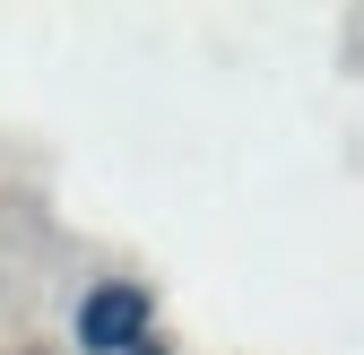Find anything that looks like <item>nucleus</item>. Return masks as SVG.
I'll use <instances>...</instances> for the list:
<instances>
[{"label":"nucleus","mask_w":364,"mask_h":355,"mask_svg":"<svg viewBox=\"0 0 364 355\" xmlns=\"http://www.w3.org/2000/svg\"><path fill=\"white\" fill-rule=\"evenodd\" d=\"M148 355H173V346H165V338H156V346H148Z\"/></svg>","instance_id":"obj_2"},{"label":"nucleus","mask_w":364,"mask_h":355,"mask_svg":"<svg viewBox=\"0 0 364 355\" xmlns=\"http://www.w3.org/2000/svg\"><path fill=\"white\" fill-rule=\"evenodd\" d=\"M70 338H78V355H148L156 346V295L139 278H96L70 312Z\"/></svg>","instance_id":"obj_1"}]
</instances>
